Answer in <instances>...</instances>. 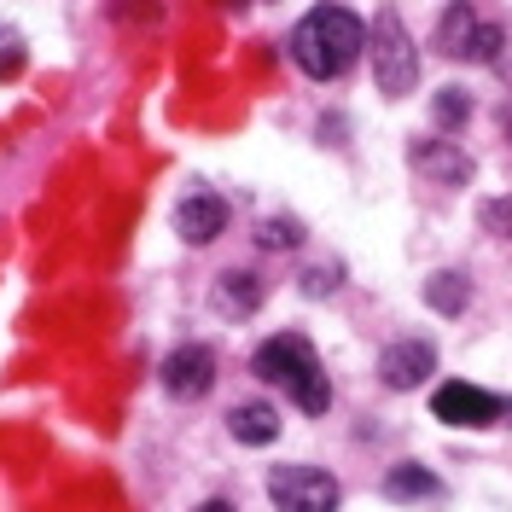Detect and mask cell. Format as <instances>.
<instances>
[{
  "instance_id": "1",
  "label": "cell",
  "mask_w": 512,
  "mask_h": 512,
  "mask_svg": "<svg viewBox=\"0 0 512 512\" xmlns=\"http://www.w3.org/2000/svg\"><path fill=\"white\" fill-rule=\"evenodd\" d=\"M361 47H367V30H361V18H355L350 6H315L291 30V59H297L303 76H315V82L344 76L361 59Z\"/></svg>"
},
{
  "instance_id": "2",
  "label": "cell",
  "mask_w": 512,
  "mask_h": 512,
  "mask_svg": "<svg viewBox=\"0 0 512 512\" xmlns=\"http://www.w3.org/2000/svg\"><path fill=\"white\" fill-rule=\"evenodd\" d=\"M251 367H256L262 384H280L309 419H320L326 408H332V379H326V367H320V355H315L309 338L280 332V338H268V344L251 355Z\"/></svg>"
},
{
  "instance_id": "3",
  "label": "cell",
  "mask_w": 512,
  "mask_h": 512,
  "mask_svg": "<svg viewBox=\"0 0 512 512\" xmlns=\"http://www.w3.org/2000/svg\"><path fill=\"white\" fill-rule=\"evenodd\" d=\"M367 59H373V82H379V94H390V99H402L419 82L414 35H408V24H402L390 6L373 12V24H367Z\"/></svg>"
},
{
  "instance_id": "4",
  "label": "cell",
  "mask_w": 512,
  "mask_h": 512,
  "mask_svg": "<svg viewBox=\"0 0 512 512\" xmlns=\"http://www.w3.org/2000/svg\"><path fill=\"white\" fill-rule=\"evenodd\" d=\"M437 47H443L448 59L495 64V59H501V47H507V30H501V24H489V18H478V6L454 0L443 18H437Z\"/></svg>"
},
{
  "instance_id": "5",
  "label": "cell",
  "mask_w": 512,
  "mask_h": 512,
  "mask_svg": "<svg viewBox=\"0 0 512 512\" xmlns=\"http://www.w3.org/2000/svg\"><path fill=\"white\" fill-rule=\"evenodd\" d=\"M268 501L280 512H338L344 489H338L332 472L303 466V460H286V466H268Z\"/></svg>"
},
{
  "instance_id": "6",
  "label": "cell",
  "mask_w": 512,
  "mask_h": 512,
  "mask_svg": "<svg viewBox=\"0 0 512 512\" xmlns=\"http://www.w3.org/2000/svg\"><path fill=\"white\" fill-rule=\"evenodd\" d=\"M431 414L443 419V425H460V431H478V425H501L512 414L507 396H489L478 384L454 379V384H437L431 390Z\"/></svg>"
},
{
  "instance_id": "7",
  "label": "cell",
  "mask_w": 512,
  "mask_h": 512,
  "mask_svg": "<svg viewBox=\"0 0 512 512\" xmlns=\"http://www.w3.org/2000/svg\"><path fill=\"white\" fill-rule=\"evenodd\" d=\"M431 373H437V350H431V338H396V344H384L379 379L390 384V390H419Z\"/></svg>"
},
{
  "instance_id": "8",
  "label": "cell",
  "mask_w": 512,
  "mask_h": 512,
  "mask_svg": "<svg viewBox=\"0 0 512 512\" xmlns=\"http://www.w3.org/2000/svg\"><path fill=\"white\" fill-rule=\"evenodd\" d=\"M210 384H216V355L204 350V344H181V350L163 361V390H169L175 402L210 396Z\"/></svg>"
},
{
  "instance_id": "9",
  "label": "cell",
  "mask_w": 512,
  "mask_h": 512,
  "mask_svg": "<svg viewBox=\"0 0 512 512\" xmlns=\"http://www.w3.org/2000/svg\"><path fill=\"white\" fill-rule=\"evenodd\" d=\"M408 163H414L425 181H437V187H466L478 175V163L466 158L454 140H414L408 146Z\"/></svg>"
},
{
  "instance_id": "10",
  "label": "cell",
  "mask_w": 512,
  "mask_h": 512,
  "mask_svg": "<svg viewBox=\"0 0 512 512\" xmlns=\"http://www.w3.org/2000/svg\"><path fill=\"white\" fill-rule=\"evenodd\" d=\"M227 227V204L216 192H187L181 204H175V233L187 239V245H210V239H222Z\"/></svg>"
},
{
  "instance_id": "11",
  "label": "cell",
  "mask_w": 512,
  "mask_h": 512,
  "mask_svg": "<svg viewBox=\"0 0 512 512\" xmlns=\"http://www.w3.org/2000/svg\"><path fill=\"white\" fill-rule=\"evenodd\" d=\"M227 431H233V443H245V448H268L280 437V414L268 402H239L233 419H227Z\"/></svg>"
},
{
  "instance_id": "12",
  "label": "cell",
  "mask_w": 512,
  "mask_h": 512,
  "mask_svg": "<svg viewBox=\"0 0 512 512\" xmlns=\"http://www.w3.org/2000/svg\"><path fill=\"white\" fill-rule=\"evenodd\" d=\"M384 495H390V501H437V495H443V478L425 472V466H390Z\"/></svg>"
},
{
  "instance_id": "13",
  "label": "cell",
  "mask_w": 512,
  "mask_h": 512,
  "mask_svg": "<svg viewBox=\"0 0 512 512\" xmlns=\"http://www.w3.org/2000/svg\"><path fill=\"white\" fill-rule=\"evenodd\" d=\"M256 303H262V280L256 274H222V286H216V309L222 315H233V320H245V315H256Z\"/></svg>"
},
{
  "instance_id": "14",
  "label": "cell",
  "mask_w": 512,
  "mask_h": 512,
  "mask_svg": "<svg viewBox=\"0 0 512 512\" xmlns=\"http://www.w3.org/2000/svg\"><path fill=\"white\" fill-rule=\"evenodd\" d=\"M425 303H431L437 315H460V309L472 303L466 274H431V280H425Z\"/></svg>"
},
{
  "instance_id": "15",
  "label": "cell",
  "mask_w": 512,
  "mask_h": 512,
  "mask_svg": "<svg viewBox=\"0 0 512 512\" xmlns=\"http://www.w3.org/2000/svg\"><path fill=\"white\" fill-rule=\"evenodd\" d=\"M466 117H472V99L460 94V88H443V94L431 99V123L437 128H466Z\"/></svg>"
},
{
  "instance_id": "16",
  "label": "cell",
  "mask_w": 512,
  "mask_h": 512,
  "mask_svg": "<svg viewBox=\"0 0 512 512\" xmlns=\"http://www.w3.org/2000/svg\"><path fill=\"white\" fill-rule=\"evenodd\" d=\"M256 239H262V251H297V239H303V233H297L291 216H280V222H262Z\"/></svg>"
},
{
  "instance_id": "17",
  "label": "cell",
  "mask_w": 512,
  "mask_h": 512,
  "mask_svg": "<svg viewBox=\"0 0 512 512\" xmlns=\"http://www.w3.org/2000/svg\"><path fill=\"white\" fill-rule=\"evenodd\" d=\"M18 70H24V41H18V30H6V24H0V82H6V76H18Z\"/></svg>"
},
{
  "instance_id": "18",
  "label": "cell",
  "mask_w": 512,
  "mask_h": 512,
  "mask_svg": "<svg viewBox=\"0 0 512 512\" xmlns=\"http://www.w3.org/2000/svg\"><path fill=\"white\" fill-rule=\"evenodd\" d=\"M483 227H489V233H507V239H512V198H501V204H483Z\"/></svg>"
},
{
  "instance_id": "19",
  "label": "cell",
  "mask_w": 512,
  "mask_h": 512,
  "mask_svg": "<svg viewBox=\"0 0 512 512\" xmlns=\"http://www.w3.org/2000/svg\"><path fill=\"white\" fill-rule=\"evenodd\" d=\"M198 512H233V501H204Z\"/></svg>"
}]
</instances>
